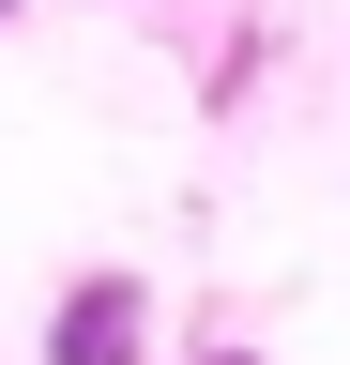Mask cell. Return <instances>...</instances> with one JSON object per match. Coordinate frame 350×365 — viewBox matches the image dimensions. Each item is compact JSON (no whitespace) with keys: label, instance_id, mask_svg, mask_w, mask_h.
Listing matches in <instances>:
<instances>
[{"label":"cell","instance_id":"2","mask_svg":"<svg viewBox=\"0 0 350 365\" xmlns=\"http://www.w3.org/2000/svg\"><path fill=\"white\" fill-rule=\"evenodd\" d=\"M198 365H274V350H229V335H213V350H198Z\"/></svg>","mask_w":350,"mask_h":365},{"label":"cell","instance_id":"3","mask_svg":"<svg viewBox=\"0 0 350 365\" xmlns=\"http://www.w3.org/2000/svg\"><path fill=\"white\" fill-rule=\"evenodd\" d=\"M16 16H31V0H0V31H16Z\"/></svg>","mask_w":350,"mask_h":365},{"label":"cell","instance_id":"1","mask_svg":"<svg viewBox=\"0 0 350 365\" xmlns=\"http://www.w3.org/2000/svg\"><path fill=\"white\" fill-rule=\"evenodd\" d=\"M153 335H168V304H153V274H122V259L46 304V365H168Z\"/></svg>","mask_w":350,"mask_h":365}]
</instances>
